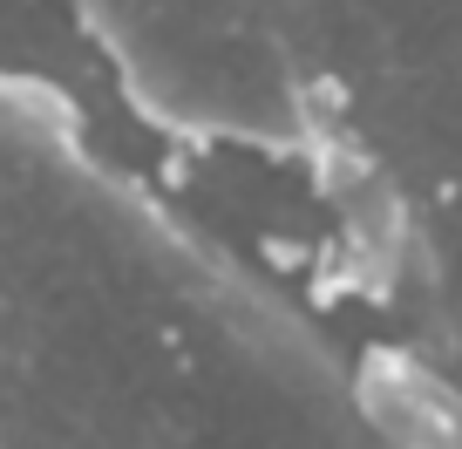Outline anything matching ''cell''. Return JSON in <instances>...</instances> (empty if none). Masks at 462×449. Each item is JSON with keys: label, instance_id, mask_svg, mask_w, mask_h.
<instances>
[{"label": "cell", "instance_id": "cell-1", "mask_svg": "<svg viewBox=\"0 0 462 449\" xmlns=\"http://www.w3.org/2000/svg\"><path fill=\"white\" fill-rule=\"evenodd\" d=\"M361 408L394 449H462V388L408 354H374L361 375Z\"/></svg>", "mask_w": 462, "mask_h": 449}]
</instances>
